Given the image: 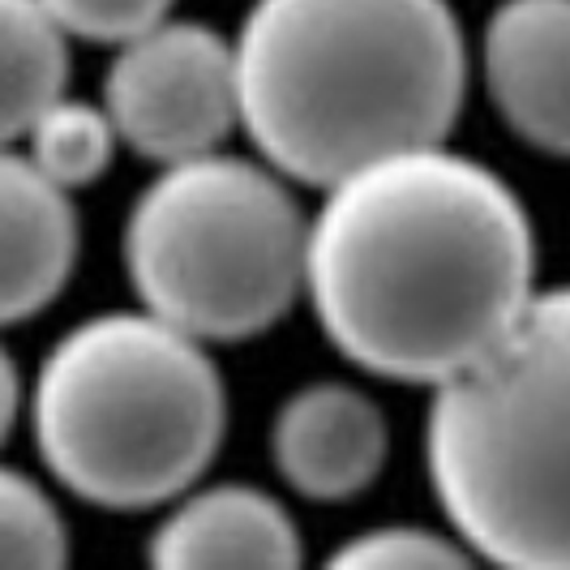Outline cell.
Segmentation results:
<instances>
[{
    "mask_svg": "<svg viewBox=\"0 0 570 570\" xmlns=\"http://www.w3.org/2000/svg\"><path fill=\"white\" fill-rule=\"evenodd\" d=\"M305 296L352 365L442 386L537 296V236L485 164L446 146L373 159L309 219Z\"/></svg>",
    "mask_w": 570,
    "mask_h": 570,
    "instance_id": "1",
    "label": "cell"
},
{
    "mask_svg": "<svg viewBox=\"0 0 570 570\" xmlns=\"http://www.w3.org/2000/svg\"><path fill=\"white\" fill-rule=\"evenodd\" d=\"M236 73L240 129L257 155L331 189L373 159L451 134L468 48L446 0H254Z\"/></svg>",
    "mask_w": 570,
    "mask_h": 570,
    "instance_id": "2",
    "label": "cell"
},
{
    "mask_svg": "<svg viewBox=\"0 0 570 570\" xmlns=\"http://www.w3.org/2000/svg\"><path fill=\"white\" fill-rule=\"evenodd\" d=\"M30 425L69 493L104 511H155L215 459L228 395L206 340L150 309L99 314L43 356Z\"/></svg>",
    "mask_w": 570,
    "mask_h": 570,
    "instance_id": "3",
    "label": "cell"
},
{
    "mask_svg": "<svg viewBox=\"0 0 570 570\" xmlns=\"http://www.w3.org/2000/svg\"><path fill=\"white\" fill-rule=\"evenodd\" d=\"M425 459L472 553L570 570V284L537 292L481 361L433 386Z\"/></svg>",
    "mask_w": 570,
    "mask_h": 570,
    "instance_id": "4",
    "label": "cell"
},
{
    "mask_svg": "<svg viewBox=\"0 0 570 570\" xmlns=\"http://www.w3.org/2000/svg\"><path fill=\"white\" fill-rule=\"evenodd\" d=\"M279 176L219 150L164 164L125 219V271L142 309L206 343L275 326L309 266V219Z\"/></svg>",
    "mask_w": 570,
    "mask_h": 570,
    "instance_id": "5",
    "label": "cell"
},
{
    "mask_svg": "<svg viewBox=\"0 0 570 570\" xmlns=\"http://www.w3.org/2000/svg\"><path fill=\"white\" fill-rule=\"evenodd\" d=\"M104 108L120 142L159 168L210 155L240 125L236 43L202 22L164 18L116 48Z\"/></svg>",
    "mask_w": 570,
    "mask_h": 570,
    "instance_id": "6",
    "label": "cell"
},
{
    "mask_svg": "<svg viewBox=\"0 0 570 570\" xmlns=\"http://www.w3.org/2000/svg\"><path fill=\"white\" fill-rule=\"evenodd\" d=\"M481 65L507 129L570 159V0H502L485 27Z\"/></svg>",
    "mask_w": 570,
    "mask_h": 570,
    "instance_id": "7",
    "label": "cell"
},
{
    "mask_svg": "<svg viewBox=\"0 0 570 570\" xmlns=\"http://www.w3.org/2000/svg\"><path fill=\"white\" fill-rule=\"evenodd\" d=\"M391 451L382 407L343 382H314L287 395L271 425V455L287 485L314 502H343L370 489Z\"/></svg>",
    "mask_w": 570,
    "mask_h": 570,
    "instance_id": "8",
    "label": "cell"
},
{
    "mask_svg": "<svg viewBox=\"0 0 570 570\" xmlns=\"http://www.w3.org/2000/svg\"><path fill=\"white\" fill-rule=\"evenodd\" d=\"M78 257V210L18 146L0 164V314L22 322L57 301Z\"/></svg>",
    "mask_w": 570,
    "mask_h": 570,
    "instance_id": "9",
    "label": "cell"
},
{
    "mask_svg": "<svg viewBox=\"0 0 570 570\" xmlns=\"http://www.w3.org/2000/svg\"><path fill=\"white\" fill-rule=\"evenodd\" d=\"M155 567H296L301 537L292 514L254 485L185 493L150 537Z\"/></svg>",
    "mask_w": 570,
    "mask_h": 570,
    "instance_id": "10",
    "label": "cell"
},
{
    "mask_svg": "<svg viewBox=\"0 0 570 570\" xmlns=\"http://www.w3.org/2000/svg\"><path fill=\"white\" fill-rule=\"evenodd\" d=\"M0 65H4V138H22L43 108L65 99L69 30L43 0H0Z\"/></svg>",
    "mask_w": 570,
    "mask_h": 570,
    "instance_id": "11",
    "label": "cell"
},
{
    "mask_svg": "<svg viewBox=\"0 0 570 570\" xmlns=\"http://www.w3.org/2000/svg\"><path fill=\"white\" fill-rule=\"evenodd\" d=\"M13 142H22V155L48 180H57L73 194V189L99 180L104 171L112 168L120 129H116L108 108L78 104V99H57L52 108H43L35 116L27 125V134L13 138Z\"/></svg>",
    "mask_w": 570,
    "mask_h": 570,
    "instance_id": "12",
    "label": "cell"
},
{
    "mask_svg": "<svg viewBox=\"0 0 570 570\" xmlns=\"http://www.w3.org/2000/svg\"><path fill=\"white\" fill-rule=\"evenodd\" d=\"M0 562L9 570H52L69 562V532L57 502L18 468H4L0 476Z\"/></svg>",
    "mask_w": 570,
    "mask_h": 570,
    "instance_id": "13",
    "label": "cell"
},
{
    "mask_svg": "<svg viewBox=\"0 0 570 570\" xmlns=\"http://www.w3.org/2000/svg\"><path fill=\"white\" fill-rule=\"evenodd\" d=\"M472 549H459L451 537H438L429 528H407V523H386L356 532L347 544L331 553L335 567H459L468 562Z\"/></svg>",
    "mask_w": 570,
    "mask_h": 570,
    "instance_id": "14",
    "label": "cell"
},
{
    "mask_svg": "<svg viewBox=\"0 0 570 570\" xmlns=\"http://www.w3.org/2000/svg\"><path fill=\"white\" fill-rule=\"evenodd\" d=\"M69 35L95 43H125L171 18V0H43Z\"/></svg>",
    "mask_w": 570,
    "mask_h": 570,
    "instance_id": "15",
    "label": "cell"
}]
</instances>
